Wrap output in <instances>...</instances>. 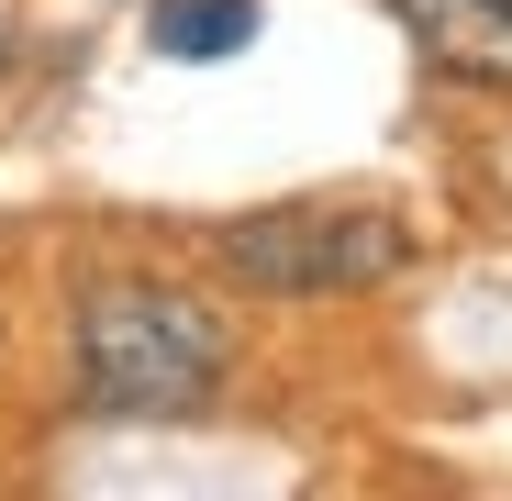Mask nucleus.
<instances>
[{
    "label": "nucleus",
    "instance_id": "obj_1",
    "mask_svg": "<svg viewBox=\"0 0 512 501\" xmlns=\"http://www.w3.org/2000/svg\"><path fill=\"white\" fill-rule=\"evenodd\" d=\"M223 368H234L223 312L156 268H112L67 301V401L90 424H190L212 412Z\"/></svg>",
    "mask_w": 512,
    "mask_h": 501
},
{
    "label": "nucleus",
    "instance_id": "obj_2",
    "mask_svg": "<svg viewBox=\"0 0 512 501\" xmlns=\"http://www.w3.org/2000/svg\"><path fill=\"white\" fill-rule=\"evenodd\" d=\"M212 268L256 301H357L412 268V223L390 201H268L212 223Z\"/></svg>",
    "mask_w": 512,
    "mask_h": 501
},
{
    "label": "nucleus",
    "instance_id": "obj_3",
    "mask_svg": "<svg viewBox=\"0 0 512 501\" xmlns=\"http://www.w3.org/2000/svg\"><path fill=\"white\" fill-rule=\"evenodd\" d=\"M401 34L468 90H512V0H390Z\"/></svg>",
    "mask_w": 512,
    "mask_h": 501
},
{
    "label": "nucleus",
    "instance_id": "obj_4",
    "mask_svg": "<svg viewBox=\"0 0 512 501\" xmlns=\"http://www.w3.org/2000/svg\"><path fill=\"white\" fill-rule=\"evenodd\" d=\"M245 45H256V0H156V56L212 67V56H245Z\"/></svg>",
    "mask_w": 512,
    "mask_h": 501
},
{
    "label": "nucleus",
    "instance_id": "obj_5",
    "mask_svg": "<svg viewBox=\"0 0 512 501\" xmlns=\"http://www.w3.org/2000/svg\"><path fill=\"white\" fill-rule=\"evenodd\" d=\"M0 67H12V23H0Z\"/></svg>",
    "mask_w": 512,
    "mask_h": 501
}]
</instances>
